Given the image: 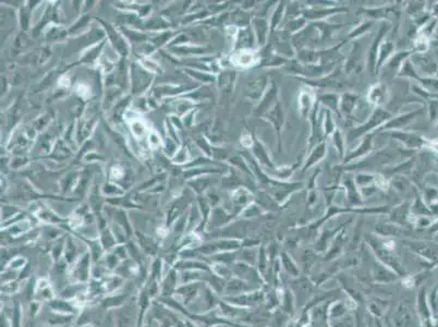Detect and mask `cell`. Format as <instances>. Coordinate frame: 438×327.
<instances>
[{
	"label": "cell",
	"mask_w": 438,
	"mask_h": 327,
	"mask_svg": "<svg viewBox=\"0 0 438 327\" xmlns=\"http://www.w3.org/2000/svg\"><path fill=\"white\" fill-rule=\"evenodd\" d=\"M92 268L93 261L90 252L83 253L74 264L70 267L69 270V283L76 284H89L92 279Z\"/></svg>",
	"instance_id": "6da1fadb"
},
{
	"label": "cell",
	"mask_w": 438,
	"mask_h": 327,
	"mask_svg": "<svg viewBox=\"0 0 438 327\" xmlns=\"http://www.w3.org/2000/svg\"><path fill=\"white\" fill-rule=\"evenodd\" d=\"M390 117H392V115H390V113H388L387 110L383 108H376L375 111H374L372 116L370 117L368 122H365L360 128H356V129L350 131L349 135L351 137V140L359 139L364 133H368V131H371L375 127H378L384 121L388 120Z\"/></svg>",
	"instance_id": "7a4b0ae2"
},
{
	"label": "cell",
	"mask_w": 438,
	"mask_h": 327,
	"mask_svg": "<svg viewBox=\"0 0 438 327\" xmlns=\"http://www.w3.org/2000/svg\"><path fill=\"white\" fill-rule=\"evenodd\" d=\"M204 283H191L187 285H180L173 297L178 299L183 306L189 307L191 303H193L197 297L200 296V292L203 289Z\"/></svg>",
	"instance_id": "3957f363"
},
{
	"label": "cell",
	"mask_w": 438,
	"mask_h": 327,
	"mask_svg": "<svg viewBox=\"0 0 438 327\" xmlns=\"http://www.w3.org/2000/svg\"><path fill=\"white\" fill-rule=\"evenodd\" d=\"M114 311L116 327H138V306L124 305Z\"/></svg>",
	"instance_id": "277c9868"
},
{
	"label": "cell",
	"mask_w": 438,
	"mask_h": 327,
	"mask_svg": "<svg viewBox=\"0 0 438 327\" xmlns=\"http://www.w3.org/2000/svg\"><path fill=\"white\" fill-rule=\"evenodd\" d=\"M240 248V242L237 240H222L202 245L198 251L205 255H215L224 252H233Z\"/></svg>",
	"instance_id": "5b68a950"
},
{
	"label": "cell",
	"mask_w": 438,
	"mask_h": 327,
	"mask_svg": "<svg viewBox=\"0 0 438 327\" xmlns=\"http://www.w3.org/2000/svg\"><path fill=\"white\" fill-rule=\"evenodd\" d=\"M47 306L49 307L53 313L75 316H79V314L81 313V311L74 306L72 300H67L60 297H56L53 300L48 301L47 302Z\"/></svg>",
	"instance_id": "8992f818"
},
{
	"label": "cell",
	"mask_w": 438,
	"mask_h": 327,
	"mask_svg": "<svg viewBox=\"0 0 438 327\" xmlns=\"http://www.w3.org/2000/svg\"><path fill=\"white\" fill-rule=\"evenodd\" d=\"M180 286V278L178 270L171 267L163 278L161 285V296L159 297H173L174 292Z\"/></svg>",
	"instance_id": "52a82bcc"
},
{
	"label": "cell",
	"mask_w": 438,
	"mask_h": 327,
	"mask_svg": "<svg viewBox=\"0 0 438 327\" xmlns=\"http://www.w3.org/2000/svg\"><path fill=\"white\" fill-rule=\"evenodd\" d=\"M388 29H389V27L386 24V23H384V24L380 27L377 36L375 38H374V41H373V43L371 45V49H370V53H369L368 63H369V68H370V71H371L372 74L375 73L376 63H377V56H378L380 42H381V38H383L385 36V34H387Z\"/></svg>",
	"instance_id": "ba28073f"
},
{
	"label": "cell",
	"mask_w": 438,
	"mask_h": 327,
	"mask_svg": "<svg viewBox=\"0 0 438 327\" xmlns=\"http://www.w3.org/2000/svg\"><path fill=\"white\" fill-rule=\"evenodd\" d=\"M418 311L421 317V321L425 325V327H433V321H432V312H431V306L427 301V294L425 288H422L419 292L418 296Z\"/></svg>",
	"instance_id": "9c48e42d"
},
{
	"label": "cell",
	"mask_w": 438,
	"mask_h": 327,
	"mask_svg": "<svg viewBox=\"0 0 438 327\" xmlns=\"http://www.w3.org/2000/svg\"><path fill=\"white\" fill-rule=\"evenodd\" d=\"M130 297V292L129 291H124L121 293H111V294H107V296L104 297L100 301H99V308H101L102 310H116L121 308L125 305L126 300L129 299Z\"/></svg>",
	"instance_id": "30bf717a"
},
{
	"label": "cell",
	"mask_w": 438,
	"mask_h": 327,
	"mask_svg": "<svg viewBox=\"0 0 438 327\" xmlns=\"http://www.w3.org/2000/svg\"><path fill=\"white\" fill-rule=\"evenodd\" d=\"M251 290L252 288L250 287V284L242 281L240 278L233 277L227 281L224 292L227 294L226 297H235L246 292H251Z\"/></svg>",
	"instance_id": "8fae6325"
},
{
	"label": "cell",
	"mask_w": 438,
	"mask_h": 327,
	"mask_svg": "<svg viewBox=\"0 0 438 327\" xmlns=\"http://www.w3.org/2000/svg\"><path fill=\"white\" fill-rule=\"evenodd\" d=\"M178 272L181 270H203V272H212L211 264L200 260H178L172 266Z\"/></svg>",
	"instance_id": "7c38bea8"
},
{
	"label": "cell",
	"mask_w": 438,
	"mask_h": 327,
	"mask_svg": "<svg viewBox=\"0 0 438 327\" xmlns=\"http://www.w3.org/2000/svg\"><path fill=\"white\" fill-rule=\"evenodd\" d=\"M102 282H104V285H105L106 293L111 294V293L118 292L121 289V287L125 283V279L116 273H110L102 279Z\"/></svg>",
	"instance_id": "4fadbf2b"
},
{
	"label": "cell",
	"mask_w": 438,
	"mask_h": 327,
	"mask_svg": "<svg viewBox=\"0 0 438 327\" xmlns=\"http://www.w3.org/2000/svg\"><path fill=\"white\" fill-rule=\"evenodd\" d=\"M357 99H359V95L354 93L347 92L342 94L340 97V110L342 111V114L347 116L351 115L355 108Z\"/></svg>",
	"instance_id": "5bb4252c"
},
{
	"label": "cell",
	"mask_w": 438,
	"mask_h": 327,
	"mask_svg": "<svg viewBox=\"0 0 438 327\" xmlns=\"http://www.w3.org/2000/svg\"><path fill=\"white\" fill-rule=\"evenodd\" d=\"M397 310L396 316H394V322L398 327H407L413 323V316L410 313L408 306L401 305Z\"/></svg>",
	"instance_id": "9a60e30c"
},
{
	"label": "cell",
	"mask_w": 438,
	"mask_h": 327,
	"mask_svg": "<svg viewBox=\"0 0 438 327\" xmlns=\"http://www.w3.org/2000/svg\"><path fill=\"white\" fill-rule=\"evenodd\" d=\"M394 138L401 141L403 144H405L409 147H418L421 146L423 140L421 137H418L416 134H409V133H402V132H393Z\"/></svg>",
	"instance_id": "2e32d148"
},
{
	"label": "cell",
	"mask_w": 438,
	"mask_h": 327,
	"mask_svg": "<svg viewBox=\"0 0 438 327\" xmlns=\"http://www.w3.org/2000/svg\"><path fill=\"white\" fill-rule=\"evenodd\" d=\"M419 111H413V113H409V114H404L401 115L399 117H397L395 119H392V120H389L387 123H385L384 127H381V129H394V128H399V127H403L407 123H409L412 119L416 117Z\"/></svg>",
	"instance_id": "e0dca14e"
},
{
	"label": "cell",
	"mask_w": 438,
	"mask_h": 327,
	"mask_svg": "<svg viewBox=\"0 0 438 327\" xmlns=\"http://www.w3.org/2000/svg\"><path fill=\"white\" fill-rule=\"evenodd\" d=\"M385 96H386V86L379 83L371 87V90L368 94V99L372 104L379 105L380 103H383Z\"/></svg>",
	"instance_id": "ac0fdd59"
},
{
	"label": "cell",
	"mask_w": 438,
	"mask_h": 327,
	"mask_svg": "<svg viewBox=\"0 0 438 327\" xmlns=\"http://www.w3.org/2000/svg\"><path fill=\"white\" fill-rule=\"evenodd\" d=\"M372 140H373V135L369 134L368 137L363 140L361 146L357 147L355 150L352 152L351 154H349L346 157V163H349L350 161H353V159H356L360 156H363L366 153H369V150L371 149V146H372Z\"/></svg>",
	"instance_id": "d6986e66"
},
{
	"label": "cell",
	"mask_w": 438,
	"mask_h": 327,
	"mask_svg": "<svg viewBox=\"0 0 438 327\" xmlns=\"http://www.w3.org/2000/svg\"><path fill=\"white\" fill-rule=\"evenodd\" d=\"M393 52H394V44L392 42H386L379 46L375 72H378L379 69L383 67V63L388 59V57L393 54Z\"/></svg>",
	"instance_id": "ffe728a7"
},
{
	"label": "cell",
	"mask_w": 438,
	"mask_h": 327,
	"mask_svg": "<svg viewBox=\"0 0 438 327\" xmlns=\"http://www.w3.org/2000/svg\"><path fill=\"white\" fill-rule=\"evenodd\" d=\"M266 117H267V119H269V120L274 123L278 134H279L280 128H281L282 121H284V115H282L280 103H277L274 109L272 111H269V113H267Z\"/></svg>",
	"instance_id": "44dd1931"
},
{
	"label": "cell",
	"mask_w": 438,
	"mask_h": 327,
	"mask_svg": "<svg viewBox=\"0 0 438 327\" xmlns=\"http://www.w3.org/2000/svg\"><path fill=\"white\" fill-rule=\"evenodd\" d=\"M80 258H81V255H80L79 250L76 249V246L73 244V242L71 241V239H69V241L67 242V245L65 248V252H63V259H65V261L71 267Z\"/></svg>",
	"instance_id": "7402d4cb"
},
{
	"label": "cell",
	"mask_w": 438,
	"mask_h": 327,
	"mask_svg": "<svg viewBox=\"0 0 438 327\" xmlns=\"http://www.w3.org/2000/svg\"><path fill=\"white\" fill-rule=\"evenodd\" d=\"M101 264L106 267L107 270H109L110 273H114L115 270L120 266V264L122 263V261L119 259L117 255L114 252H108L107 254L104 255V258L101 259V261L99 262Z\"/></svg>",
	"instance_id": "603a6c76"
},
{
	"label": "cell",
	"mask_w": 438,
	"mask_h": 327,
	"mask_svg": "<svg viewBox=\"0 0 438 327\" xmlns=\"http://www.w3.org/2000/svg\"><path fill=\"white\" fill-rule=\"evenodd\" d=\"M318 100L321 103L325 104L326 106L330 108L331 110L336 111L339 114V108H340V98L337 94H323L318 96Z\"/></svg>",
	"instance_id": "cb8c5ba5"
},
{
	"label": "cell",
	"mask_w": 438,
	"mask_h": 327,
	"mask_svg": "<svg viewBox=\"0 0 438 327\" xmlns=\"http://www.w3.org/2000/svg\"><path fill=\"white\" fill-rule=\"evenodd\" d=\"M325 153H326V142H323V143H321L320 145L314 148L313 153H311L310 157L306 159V163L303 167V170H305L306 168H308V167H311L312 165L316 164L318 161H320V159H322L324 157Z\"/></svg>",
	"instance_id": "d4e9b609"
},
{
	"label": "cell",
	"mask_w": 438,
	"mask_h": 327,
	"mask_svg": "<svg viewBox=\"0 0 438 327\" xmlns=\"http://www.w3.org/2000/svg\"><path fill=\"white\" fill-rule=\"evenodd\" d=\"M212 273L216 276L225 279V281H229L230 278L234 277L231 268H229L226 264H221V263H214L211 264Z\"/></svg>",
	"instance_id": "484cf974"
},
{
	"label": "cell",
	"mask_w": 438,
	"mask_h": 327,
	"mask_svg": "<svg viewBox=\"0 0 438 327\" xmlns=\"http://www.w3.org/2000/svg\"><path fill=\"white\" fill-rule=\"evenodd\" d=\"M313 95L311 94L308 91H302L300 98H299V104H300V109H301V114L303 117H306V115L308 114V111L311 110V107L313 105Z\"/></svg>",
	"instance_id": "4316f807"
},
{
	"label": "cell",
	"mask_w": 438,
	"mask_h": 327,
	"mask_svg": "<svg viewBox=\"0 0 438 327\" xmlns=\"http://www.w3.org/2000/svg\"><path fill=\"white\" fill-rule=\"evenodd\" d=\"M75 317H76L75 315H63V314L54 313V315L48 318V324L50 327L67 326L70 323H72Z\"/></svg>",
	"instance_id": "83f0119b"
},
{
	"label": "cell",
	"mask_w": 438,
	"mask_h": 327,
	"mask_svg": "<svg viewBox=\"0 0 438 327\" xmlns=\"http://www.w3.org/2000/svg\"><path fill=\"white\" fill-rule=\"evenodd\" d=\"M254 24H255V33L257 35V41H259L260 45L265 44L267 32L269 29V27L267 26V23H266V20L265 19H257L256 21H254Z\"/></svg>",
	"instance_id": "f1b7e54d"
},
{
	"label": "cell",
	"mask_w": 438,
	"mask_h": 327,
	"mask_svg": "<svg viewBox=\"0 0 438 327\" xmlns=\"http://www.w3.org/2000/svg\"><path fill=\"white\" fill-rule=\"evenodd\" d=\"M21 285H22V282L19 281V279L6 283V284H2V288H0V290H2V294H4V296H13V294L18 293L20 291Z\"/></svg>",
	"instance_id": "f546056e"
},
{
	"label": "cell",
	"mask_w": 438,
	"mask_h": 327,
	"mask_svg": "<svg viewBox=\"0 0 438 327\" xmlns=\"http://www.w3.org/2000/svg\"><path fill=\"white\" fill-rule=\"evenodd\" d=\"M410 54H411V52H402V53L397 54L392 58V60L387 63V65H385V69L392 71V73H395V70L399 68L402 60L404 58H407Z\"/></svg>",
	"instance_id": "4dcf8cb0"
},
{
	"label": "cell",
	"mask_w": 438,
	"mask_h": 327,
	"mask_svg": "<svg viewBox=\"0 0 438 327\" xmlns=\"http://www.w3.org/2000/svg\"><path fill=\"white\" fill-rule=\"evenodd\" d=\"M12 327H23L22 324V307L19 302L14 301L11 315Z\"/></svg>",
	"instance_id": "1f68e13d"
},
{
	"label": "cell",
	"mask_w": 438,
	"mask_h": 327,
	"mask_svg": "<svg viewBox=\"0 0 438 327\" xmlns=\"http://www.w3.org/2000/svg\"><path fill=\"white\" fill-rule=\"evenodd\" d=\"M28 264H29V261L24 257H15L8 262V264L5 268H10V269H14V270H18V272H21V270L24 268Z\"/></svg>",
	"instance_id": "d6a6232c"
},
{
	"label": "cell",
	"mask_w": 438,
	"mask_h": 327,
	"mask_svg": "<svg viewBox=\"0 0 438 327\" xmlns=\"http://www.w3.org/2000/svg\"><path fill=\"white\" fill-rule=\"evenodd\" d=\"M346 8H335V9H329V10H317V11H305L304 15L308 19H318L321 17H326L331 13L339 12V11H346Z\"/></svg>",
	"instance_id": "836d02e7"
},
{
	"label": "cell",
	"mask_w": 438,
	"mask_h": 327,
	"mask_svg": "<svg viewBox=\"0 0 438 327\" xmlns=\"http://www.w3.org/2000/svg\"><path fill=\"white\" fill-rule=\"evenodd\" d=\"M332 142L333 144H335L336 148L338 149L340 157L344 156L345 154V143H344V137H342V134L340 132L339 129H337L335 132L332 133Z\"/></svg>",
	"instance_id": "e575fe53"
},
{
	"label": "cell",
	"mask_w": 438,
	"mask_h": 327,
	"mask_svg": "<svg viewBox=\"0 0 438 327\" xmlns=\"http://www.w3.org/2000/svg\"><path fill=\"white\" fill-rule=\"evenodd\" d=\"M276 96H277V91H276V85L274 84V86L266 94V96L264 98V102H263V105L260 107V110L261 111H264V113H265V111L267 110V108L273 104V102H274L273 99H275Z\"/></svg>",
	"instance_id": "d590c367"
},
{
	"label": "cell",
	"mask_w": 438,
	"mask_h": 327,
	"mask_svg": "<svg viewBox=\"0 0 438 327\" xmlns=\"http://www.w3.org/2000/svg\"><path fill=\"white\" fill-rule=\"evenodd\" d=\"M254 152H256V155H257V158L260 159L261 162H263L264 163L266 166H268V167H274L273 166V164L270 163V161H269V157H268V155H267V152L265 150V148L263 147V145L261 144V143H256V148H254Z\"/></svg>",
	"instance_id": "8d00e7d4"
},
{
	"label": "cell",
	"mask_w": 438,
	"mask_h": 327,
	"mask_svg": "<svg viewBox=\"0 0 438 327\" xmlns=\"http://www.w3.org/2000/svg\"><path fill=\"white\" fill-rule=\"evenodd\" d=\"M284 9H285V5L282 3V4H280L279 6H278L277 9L275 10V12L273 14V17H272V23H270V28H269L270 30H272V32L277 28V26L279 24V22L281 21Z\"/></svg>",
	"instance_id": "74e56055"
},
{
	"label": "cell",
	"mask_w": 438,
	"mask_h": 327,
	"mask_svg": "<svg viewBox=\"0 0 438 327\" xmlns=\"http://www.w3.org/2000/svg\"><path fill=\"white\" fill-rule=\"evenodd\" d=\"M42 306H43V302L42 301H38V300H35V299L30 301V306H29L30 316L31 317H35L39 313V311H41Z\"/></svg>",
	"instance_id": "f35d334b"
},
{
	"label": "cell",
	"mask_w": 438,
	"mask_h": 327,
	"mask_svg": "<svg viewBox=\"0 0 438 327\" xmlns=\"http://www.w3.org/2000/svg\"><path fill=\"white\" fill-rule=\"evenodd\" d=\"M333 129H335V125H333V122L331 120V114L329 110H326V118H325V131L327 134L333 132Z\"/></svg>",
	"instance_id": "ab89813d"
},
{
	"label": "cell",
	"mask_w": 438,
	"mask_h": 327,
	"mask_svg": "<svg viewBox=\"0 0 438 327\" xmlns=\"http://www.w3.org/2000/svg\"><path fill=\"white\" fill-rule=\"evenodd\" d=\"M371 26H372V23L370 22V23H364V24H362L361 26V28L359 27L357 29H355L352 33H350V35H349V37H356V36H359V34L361 35V34H363L364 32H366L368 31L370 28H371Z\"/></svg>",
	"instance_id": "60d3db41"
},
{
	"label": "cell",
	"mask_w": 438,
	"mask_h": 327,
	"mask_svg": "<svg viewBox=\"0 0 438 327\" xmlns=\"http://www.w3.org/2000/svg\"><path fill=\"white\" fill-rule=\"evenodd\" d=\"M0 327H12L11 318L5 312H3V311H2V314H0Z\"/></svg>",
	"instance_id": "b9f144b4"
},
{
	"label": "cell",
	"mask_w": 438,
	"mask_h": 327,
	"mask_svg": "<svg viewBox=\"0 0 438 327\" xmlns=\"http://www.w3.org/2000/svg\"><path fill=\"white\" fill-rule=\"evenodd\" d=\"M142 327H153V325L150 324V322H147L146 324H143V326Z\"/></svg>",
	"instance_id": "7bdbcfd3"
},
{
	"label": "cell",
	"mask_w": 438,
	"mask_h": 327,
	"mask_svg": "<svg viewBox=\"0 0 438 327\" xmlns=\"http://www.w3.org/2000/svg\"><path fill=\"white\" fill-rule=\"evenodd\" d=\"M436 302H437V305H438V291H437V296H436Z\"/></svg>",
	"instance_id": "ee69618b"
}]
</instances>
